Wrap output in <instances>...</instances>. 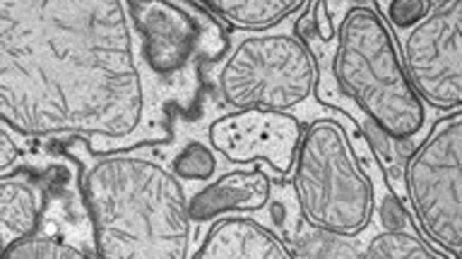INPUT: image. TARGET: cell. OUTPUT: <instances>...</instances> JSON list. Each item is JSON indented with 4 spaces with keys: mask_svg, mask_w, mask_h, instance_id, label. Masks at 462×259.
<instances>
[{
    "mask_svg": "<svg viewBox=\"0 0 462 259\" xmlns=\"http://www.w3.org/2000/svg\"><path fill=\"white\" fill-rule=\"evenodd\" d=\"M198 67L157 77L123 0H0V118L20 135H78L94 156L169 142Z\"/></svg>",
    "mask_w": 462,
    "mask_h": 259,
    "instance_id": "6da1fadb",
    "label": "cell"
},
{
    "mask_svg": "<svg viewBox=\"0 0 462 259\" xmlns=\"http://www.w3.org/2000/svg\"><path fill=\"white\" fill-rule=\"evenodd\" d=\"M94 156V154H92ZM82 197L99 259H190L193 219L173 171L150 158L94 156Z\"/></svg>",
    "mask_w": 462,
    "mask_h": 259,
    "instance_id": "7a4b0ae2",
    "label": "cell"
},
{
    "mask_svg": "<svg viewBox=\"0 0 462 259\" xmlns=\"http://www.w3.org/2000/svg\"><path fill=\"white\" fill-rule=\"evenodd\" d=\"M332 77L393 142H404L424 128V101L414 92L395 39L374 3L354 5L339 22Z\"/></svg>",
    "mask_w": 462,
    "mask_h": 259,
    "instance_id": "3957f363",
    "label": "cell"
},
{
    "mask_svg": "<svg viewBox=\"0 0 462 259\" xmlns=\"http://www.w3.org/2000/svg\"><path fill=\"white\" fill-rule=\"evenodd\" d=\"M291 187L303 219L318 228L352 237L371 223L374 183L339 121L320 118L306 128Z\"/></svg>",
    "mask_w": 462,
    "mask_h": 259,
    "instance_id": "277c9868",
    "label": "cell"
},
{
    "mask_svg": "<svg viewBox=\"0 0 462 259\" xmlns=\"http://www.w3.org/2000/svg\"><path fill=\"white\" fill-rule=\"evenodd\" d=\"M217 82L231 108L289 113L318 86V60L296 36H248L231 50Z\"/></svg>",
    "mask_w": 462,
    "mask_h": 259,
    "instance_id": "5b68a950",
    "label": "cell"
},
{
    "mask_svg": "<svg viewBox=\"0 0 462 259\" xmlns=\"http://www.w3.org/2000/svg\"><path fill=\"white\" fill-rule=\"evenodd\" d=\"M419 228L448 252L462 250V113L436 122L404 164Z\"/></svg>",
    "mask_w": 462,
    "mask_h": 259,
    "instance_id": "8992f818",
    "label": "cell"
},
{
    "mask_svg": "<svg viewBox=\"0 0 462 259\" xmlns=\"http://www.w3.org/2000/svg\"><path fill=\"white\" fill-rule=\"evenodd\" d=\"M128 7L144 63L157 77H179L195 65L215 63L229 49L222 24L205 3L130 0Z\"/></svg>",
    "mask_w": 462,
    "mask_h": 259,
    "instance_id": "52a82bcc",
    "label": "cell"
},
{
    "mask_svg": "<svg viewBox=\"0 0 462 259\" xmlns=\"http://www.w3.org/2000/svg\"><path fill=\"white\" fill-rule=\"evenodd\" d=\"M402 53L404 70L426 106L462 108V0L433 3L429 17L407 31Z\"/></svg>",
    "mask_w": 462,
    "mask_h": 259,
    "instance_id": "ba28073f",
    "label": "cell"
},
{
    "mask_svg": "<svg viewBox=\"0 0 462 259\" xmlns=\"http://www.w3.org/2000/svg\"><path fill=\"white\" fill-rule=\"evenodd\" d=\"M301 122L289 113L273 111H236L212 122L209 144L231 164H251L263 158L284 175L294 168L301 144Z\"/></svg>",
    "mask_w": 462,
    "mask_h": 259,
    "instance_id": "9c48e42d",
    "label": "cell"
},
{
    "mask_svg": "<svg viewBox=\"0 0 462 259\" xmlns=\"http://www.w3.org/2000/svg\"><path fill=\"white\" fill-rule=\"evenodd\" d=\"M270 216L294 259H361L359 247L349 240V236L318 228L303 219L291 183H273Z\"/></svg>",
    "mask_w": 462,
    "mask_h": 259,
    "instance_id": "30bf717a",
    "label": "cell"
},
{
    "mask_svg": "<svg viewBox=\"0 0 462 259\" xmlns=\"http://www.w3.org/2000/svg\"><path fill=\"white\" fill-rule=\"evenodd\" d=\"M273 201V180L265 173L234 171L188 200L193 223H208L229 211H260Z\"/></svg>",
    "mask_w": 462,
    "mask_h": 259,
    "instance_id": "8fae6325",
    "label": "cell"
},
{
    "mask_svg": "<svg viewBox=\"0 0 462 259\" xmlns=\"http://www.w3.org/2000/svg\"><path fill=\"white\" fill-rule=\"evenodd\" d=\"M193 259H294L277 233L236 216L217 221Z\"/></svg>",
    "mask_w": 462,
    "mask_h": 259,
    "instance_id": "7c38bea8",
    "label": "cell"
},
{
    "mask_svg": "<svg viewBox=\"0 0 462 259\" xmlns=\"http://www.w3.org/2000/svg\"><path fill=\"white\" fill-rule=\"evenodd\" d=\"M46 190L36 178L24 173L0 178V228H3V250L17 240L36 236L46 209Z\"/></svg>",
    "mask_w": 462,
    "mask_h": 259,
    "instance_id": "4fadbf2b",
    "label": "cell"
},
{
    "mask_svg": "<svg viewBox=\"0 0 462 259\" xmlns=\"http://www.w3.org/2000/svg\"><path fill=\"white\" fill-rule=\"evenodd\" d=\"M205 7L217 17H222L229 27L260 31V29L277 27L289 14L309 7V3L303 0H212V3H205Z\"/></svg>",
    "mask_w": 462,
    "mask_h": 259,
    "instance_id": "5bb4252c",
    "label": "cell"
},
{
    "mask_svg": "<svg viewBox=\"0 0 462 259\" xmlns=\"http://www.w3.org/2000/svg\"><path fill=\"white\" fill-rule=\"evenodd\" d=\"M361 259H446L410 230H383L368 240Z\"/></svg>",
    "mask_w": 462,
    "mask_h": 259,
    "instance_id": "9a60e30c",
    "label": "cell"
},
{
    "mask_svg": "<svg viewBox=\"0 0 462 259\" xmlns=\"http://www.w3.org/2000/svg\"><path fill=\"white\" fill-rule=\"evenodd\" d=\"M3 259H92L72 243L56 236H32L3 250Z\"/></svg>",
    "mask_w": 462,
    "mask_h": 259,
    "instance_id": "2e32d148",
    "label": "cell"
},
{
    "mask_svg": "<svg viewBox=\"0 0 462 259\" xmlns=\"http://www.w3.org/2000/svg\"><path fill=\"white\" fill-rule=\"evenodd\" d=\"M171 171L176 178L183 180H209L217 171L215 151L209 149L208 144H186L179 156L173 158Z\"/></svg>",
    "mask_w": 462,
    "mask_h": 259,
    "instance_id": "e0dca14e",
    "label": "cell"
},
{
    "mask_svg": "<svg viewBox=\"0 0 462 259\" xmlns=\"http://www.w3.org/2000/svg\"><path fill=\"white\" fill-rule=\"evenodd\" d=\"M375 7H383V13L395 29H411L424 17H429L433 3L431 0H388V3H375Z\"/></svg>",
    "mask_w": 462,
    "mask_h": 259,
    "instance_id": "ac0fdd59",
    "label": "cell"
},
{
    "mask_svg": "<svg viewBox=\"0 0 462 259\" xmlns=\"http://www.w3.org/2000/svg\"><path fill=\"white\" fill-rule=\"evenodd\" d=\"M378 211H381L383 230H407V211L400 204V197L393 194L390 187H385L381 201H378Z\"/></svg>",
    "mask_w": 462,
    "mask_h": 259,
    "instance_id": "d6986e66",
    "label": "cell"
},
{
    "mask_svg": "<svg viewBox=\"0 0 462 259\" xmlns=\"http://www.w3.org/2000/svg\"><path fill=\"white\" fill-rule=\"evenodd\" d=\"M17 158H20V147L13 142L7 125H3V130H0V171H10Z\"/></svg>",
    "mask_w": 462,
    "mask_h": 259,
    "instance_id": "ffe728a7",
    "label": "cell"
},
{
    "mask_svg": "<svg viewBox=\"0 0 462 259\" xmlns=\"http://www.w3.org/2000/svg\"><path fill=\"white\" fill-rule=\"evenodd\" d=\"M313 29L320 41H332L335 39V27H332L330 17H328V3H316V10H313Z\"/></svg>",
    "mask_w": 462,
    "mask_h": 259,
    "instance_id": "44dd1931",
    "label": "cell"
}]
</instances>
